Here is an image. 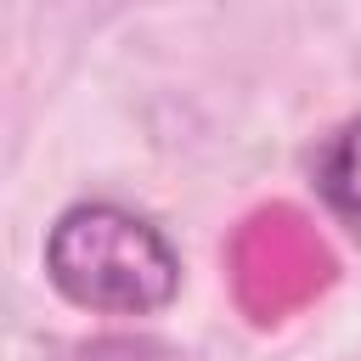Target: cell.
<instances>
[{
	"instance_id": "3957f363",
	"label": "cell",
	"mask_w": 361,
	"mask_h": 361,
	"mask_svg": "<svg viewBox=\"0 0 361 361\" xmlns=\"http://www.w3.org/2000/svg\"><path fill=\"white\" fill-rule=\"evenodd\" d=\"M316 186H322L327 209L361 231V118H350L344 130L327 135V147L316 158Z\"/></svg>"
},
{
	"instance_id": "277c9868",
	"label": "cell",
	"mask_w": 361,
	"mask_h": 361,
	"mask_svg": "<svg viewBox=\"0 0 361 361\" xmlns=\"http://www.w3.org/2000/svg\"><path fill=\"white\" fill-rule=\"evenodd\" d=\"M85 361H158V350L147 338H96L85 344Z\"/></svg>"
},
{
	"instance_id": "7a4b0ae2",
	"label": "cell",
	"mask_w": 361,
	"mask_h": 361,
	"mask_svg": "<svg viewBox=\"0 0 361 361\" xmlns=\"http://www.w3.org/2000/svg\"><path fill=\"white\" fill-rule=\"evenodd\" d=\"M226 271H231V293H237L243 316L259 327H276L293 310H305L316 293L333 288L338 259L305 209L265 203L231 231Z\"/></svg>"
},
{
	"instance_id": "6da1fadb",
	"label": "cell",
	"mask_w": 361,
	"mask_h": 361,
	"mask_svg": "<svg viewBox=\"0 0 361 361\" xmlns=\"http://www.w3.org/2000/svg\"><path fill=\"white\" fill-rule=\"evenodd\" d=\"M45 276L79 310L147 316L175 299L180 259L152 220L118 203H73L45 237Z\"/></svg>"
}]
</instances>
